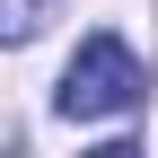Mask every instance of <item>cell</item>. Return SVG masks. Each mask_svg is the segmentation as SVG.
Masks as SVG:
<instances>
[{
    "instance_id": "6da1fadb",
    "label": "cell",
    "mask_w": 158,
    "mask_h": 158,
    "mask_svg": "<svg viewBox=\"0 0 158 158\" xmlns=\"http://www.w3.org/2000/svg\"><path fill=\"white\" fill-rule=\"evenodd\" d=\"M149 97V70H141V53L123 44V35H88V44L70 53V70H62V97L53 106L70 114V123H106V114H132Z\"/></svg>"
},
{
    "instance_id": "3957f363",
    "label": "cell",
    "mask_w": 158,
    "mask_h": 158,
    "mask_svg": "<svg viewBox=\"0 0 158 158\" xmlns=\"http://www.w3.org/2000/svg\"><path fill=\"white\" fill-rule=\"evenodd\" d=\"M88 158H141V149H132V141H106V149H88Z\"/></svg>"
},
{
    "instance_id": "7a4b0ae2",
    "label": "cell",
    "mask_w": 158,
    "mask_h": 158,
    "mask_svg": "<svg viewBox=\"0 0 158 158\" xmlns=\"http://www.w3.org/2000/svg\"><path fill=\"white\" fill-rule=\"evenodd\" d=\"M44 27V0H0V44H27Z\"/></svg>"
}]
</instances>
